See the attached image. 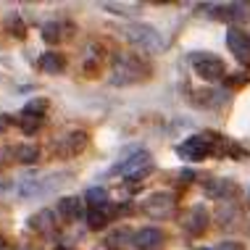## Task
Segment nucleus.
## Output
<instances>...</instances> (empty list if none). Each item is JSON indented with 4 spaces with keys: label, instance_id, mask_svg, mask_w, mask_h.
<instances>
[{
    "label": "nucleus",
    "instance_id": "1",
    "mask_svg": "<svg viewBox=\"0 0 250 250\" xmlns=\"http://www.w3.org/2000/svg\"><path fill=\"white\" fill-rule=\"evenodd\" d=\"M147 63L143 58H137L134 53H121V56L113 61V77L111 82L119 84V87H126V84H137L147 77Z\"/></svg>",
    "mask_w": 250,
    "mask_h": 250
},
{
    "label": "nucleus",
    "instance_id": "2",
    "mask_svg": "<svg viewBox=\"0 0 250 250\" xmlns=\"http://www.w3.org/2000/svg\"><path fill=\"white\" fill-rule=\"evenodd\" d=\"M113 174H119V177H126L132 182H143L147 174H153V158L147 150H137L132 155H126L124 161H119L116 166H113Z\"/></svg>",
    "mask_w": 250,
    "mask_h": 250
},
{
    "label": "nucleus",
    "instance_id": "3",
    "mask_svg": "<svg viewBox=\"0 0 250 250\" xmlns=\"http://www.w3.org/2000/svg\"><path fill=\"white\" fill-rule=\"evenodd\" d=\"M126 37H129L137 48L150 50V53H158V50L166 48L164 35H161L153 24H132V26H126Z\"/></svg>",
    "mask_w": 250,
    "mask_h": 250
},
{
    "label": "nucleus",
    "instance_id": "4",
    "mask_svg": "<svg viewBox=\"0 0 250 250\" xmlns=\"http://www.w3.org/2000/svg\"><path fill=\"white\" fill-rule=\"evenodd\" d=\"M192 66H195V74L206 82H219V79L227 77V66L224 61L213 53H195L192 56Z\"/></svg>",
    "mask_w": 250,
    "mask_h": 250
},
{
    "label": "nucleus",
    "instance_id": "5",
    "mask_svg": "<svg viewBox=\"0 0 250 250\" xmlns=\"http://www.w3.org/2000/svg\"><path fill=\"white\" fill-rule=\"evenodd\" d=\"M143 211L150 219H168L177 213V198L171 192H153L147 195V200H143Z\"/></svg>",
    "mask_w": 250,
    "mask_h": 250
},
{
    "label": "nucleus",
    "instance_id": "6",
    "mask_svg": "<svg viewBox=\"0 0 250 250\" xmlns=\"http://www.w3.org/2000/svg\"><path fill=\"white\" fill-rule=\"evenodd\" d=\"M90 143V137H87V132H69L63 134V137H58V143L53 145L56 147V153L66 155V158H71V155H79L87 147Z\"/></svg>",
    "mask_w": 250,
    "mask_h": 250
},
{
    "label": "nucleus",
    "instance_id": "7",
    "mask_svg": "<svg viewBox=\"0 0 250 250\" xmlns=\"http://www.w3.org/2000/svg\"><path fill=\"white\" fill-rule=\"evenodd\" d=\"M227 48L232 50V56L237 61H250V37L248 32H242L240 26H232V29L227 32Z\"/></svg>",
    "mask_w": 250,
    "mask_h": 250
},
{
    "label": "nucleus",
    "instance_id": "8",
    "mask_svg": "<svg viewBox=\"0 0 250 250\" xmlns=\"http://www.w3.org/2000/svg\"><path fill=\"white\" fill-rule=\"evenodd\" d=\"M208 221H211V216H208V208L206 206H192L190 211L182 216V227H185L190 234H195V237L208 229Z\"/></svg>",
    "mask_w": 250,
    "mask_h": 250
},
{
    "label": "nucleus",
    "instance_id": "9",
    "mask_svg": "<svg viewBox=\"0 0 250 250\" xmlns=\"http://www.w3.org/2000/svg\"><path fill=\"white\" fill-rule=\"evenodd\" d=\"M166 242V234L161 232V229L155 227H145L140 229L137 234H134V245H137V250H161Z\"/></svg>",
    "mask_w": 250,
    "mask_h": 250
},
{
    "label": "nucleus",
    "instance_id": "10",
    "mask_svg": "<svg viewBox=\"0 0 250 250\" xmlns=\"http://www.w3.org/2000/svg\"><path fill=\"white\" fill-rule=\"evenodd\" d=\"M216 19L224 21H248L250 19V3H227V5H216Z\"/></svg>",
    "mask_w": 250,
    "mask_h": 250
},
{
    "label": "nucleus",
    "instance_id": "11",
    "mask_svg": "<svg viewBox=\"0 0 250 250\" xmlns=\"http://www.w3.org/2000/svg\"><path fill=\"white\" fill-rule=\"evenodd\" d=\"M113 216H116V208H113L111 203H105V206H100V208H90V211H87V227L90 229H105L113 221Z\"/></svg>",
    "mask_w": 250,
    "mask_h": 250
},
{
    "label": "nucleus",
    "instance_id": "12",
    "mask_svg": "<svg viewBox=\"0 0 250 250\" xmlns=\"http://www.w3.org/2000/svg\"><path fill=\"white\" fill-rule=\"evenodd\" d=\"M40 71L50 74V77H58V74L66 71V58L61 56V53H56V50L42 53V58H40Z\"/></svg>",
    "mask_w": 250,
    "mask_h": 250
},
{
    "label": "nucleus",
    "instance_id": "13",
    "mask_svg": "<svg viewBox=\"0 0 250 250\" xmlns=\"http://www.w3.org/2000/svg\"><path fill=\"white\" fill-rule=\"evenodd\" d=\"M58 182H42V179H24L21 187H19V195L21 198H37V195L48 192L50 187H56Z\"/></svg>",
    "mask_w": 250,
    "mask_h": 250
},
{
    "label": "nucleus",
    "instance_id": "14",
    "mask_svg": "<svg viewBox=\"0 0 250 250\" xmlns=\"http://www.w3.org/2000/svg\"><path fill=\"white\" fill-rule=\"evenodd\" d=\"M58 216H63V219H69V221H74L77 216H82V198H61L58 200Z\"/></svg>",
    "mask_w": 250,
    "mask_h": 250
},
{
    "label": "nucleus",
    "instance_id": "15",
    "mask_svg": "<svg viewBox=\"0 0 250 250\" xmlns=\"http://www.w3.org/2000/svg\"><path fill=\"white\" fill-rule=\"evenodd\" d=\"M206 190H208V195H211V198H216V200H227L229 195H234V190H237V187H234V182H229V179H211Z\"/></svg>",
    "mask_w": 250,
    "mask_h": 250
},
{
    "label": "nucleus",
    "instance_id": "16",
    "mask_svg": "<svg viewBox=\"0 0 250 250\" xmlns=\"http://www.w3.org/2000/svg\"><path fill=\"white\" fill-rule=\"evenodd\" d=\"M26 224H29V229H35V232H40V234L50 232V229H53V211L42 208V211H37L35 216H29Z\"/></svg>",
    "mask_w": 250,
    "mask_h": 250
},
{
    "label": "nucleus",
    "instance_id": "17",
    "mask_svg": "<svg viewBox=\"0 0 250 250\" xmlns=\"http://www.w3.org/2000/svg\"><path fill=\"white\" fill-rule=\"evenodd\" d=\"M63 29H69V26L61 24V21H48V24L42 26V40H45V42H53V45H56V42H61V40L66 37Z\"/></svg>",
    "mask_w": 250,
    "mask_h": 250
},
{
    "label": "nucleus",
    "instance_id": "18",
    "mask_svg": "<svg viewBox=\"0 0 250 250\" xmlns=\"http://www.w3.org/2000/svg\"><path fill=\"white\" fill-rule=\"evenodd\" d=\"M13 155H16V161H21V164H37L40 147L37 145H16L13 147Z\"/></svg>",
    "mask_w": 250,
    "mask_h": 250
},
{
    "label": "nucleus",
    "instance_id": "19",
    "mask_svg": "<svg viewBox=\"0 0 250 250\" xmlns=\"http://www.w3.org/2000/svg\"><path fill=\"white\" fill-rule=\"evenodd\" d=\"M84 203L90 208H100L108 203V192L103 190V187H90V190L84 192Z\"/></svg>",
    "mask_w": 250,
    "mask_h": 250
},
{
    "label": "nucleus",
    "instance_id": "20",
    "mask_svg": "<svg viewBox=\"0 0 250 250\" xmlns=\"http://www.w3.org/2000/svg\"><path fill=\"white\" fill-rule=\"evenodd\" d=\"M19 126H21V132L24 134H32V132H37L40 126H42V116H32V113H19Z\"/></svg>",
    "mask_w": 250,
    "mask_h": 250
},
{
    "label": "nucleus",
    "instance_id": "21",
    "mask_svg": "<svg viewBox=\"0 0 250 250\" xmlns=\"http://www.w3.org/2000/svg\"><path fill=\"white\" fill-rule=\"evenodd\" d=\"M105 242H108V248H124V245H129V242L134 245V234L129 229H119V232H113Z\"/></svg>",
    "mask_w": 250,
    "mask_h": 250
},
{
    "label": "nucleus",
    "instance_id": "22",
    "mask_svg": "<svg viewBox=\"0 0 250 250\" xmlns=\"http://www.w3.org/2000/svg\"><path fill=\"white\" fill-rule=\"evenodd\" d=\"M48 100L45 98H35V100H29V103L24 105V113H32V116H42L45 119V113H48Z\"/></svg>",
    "mask_w": 250,
    "mask_h": 250
},
{
    "label": "nucleus",
    "instance_id": "23",
    "mask_svg": "<svg viewBox=\"0 0 250 250\" xmlns=\"http://www.w3.org/2000/svg\"><path fill=\"white\" fill-rule=\"evenodd\" d=\"M5 24H8V29H11V32H13V35H16V37H24V35H26V29H24L21 19H19L16 13H13V16H8V21H5Z\"/></svg>",
    "mask_w": 250,
    "mask_h": 250
},
{
    "label": "nucleus",
    "instance_id": "24",
    "mask_svg": "<svg viewBox=\"0 0 250 250\" xmlns=\"http://www.w3.org/2000/svg\"><path fill=\"white\" fill-rule=\"evenodd\" d=\"M108 11H113V13H132V11H126V8H140V5H116V3H103Z\"/></svg>",
    "mask_w": 250,
    "mask_h": 250
},
{
    "label": "nucleus",
    "instance_id": "25",
    "mask_svg": "<svg viewBox=\"0 0 250 250\" xmlns=\"http://www.w3.org/2000/svg\"><path fill=\"white\" fill-rule=\"evenodd\" d=\"M216 250H242V242H234V240H227V242H221Z\"/></svg>",
    "mask_w": 250,
    "mask_h": 250
},
{
    "label": "nucleus",
    "instance_id": "26",
    "mask_svg": "<svg viewBox=\"0 0 250 250\" xmlns=\"http://www.w3.org/2000/svg\"><path fill=\"white\" fill-rule=\"evenodd\" d=\"M11 126V116H5V113H0V132H5Z\"/></svg>",
    "mask_w": 250,
    "mask_h": 250
},
{
    "label": "nucleus",
    "instance_id": "27",
    "mask_svg": "<svg viewBox=\"0 0 250 250\" xmlns=\"http://www.w3.org/2000/svg\"><path fill=\"white\" fill-rule=\"evenodd\" d=\"M5 166V155H0V168H3Z\"/></svg>",
    "mask_w": 250,
    "mask_h": 250
},
{
    "label": "nucleus",
    "instance_id": "28",
    "mask_svg": "<svg viewBox=\"0 0 250 250\" xmlns=\"http://www.w3.org/2000/svg\"><path fill=\"white\" fill-rule=\"evenodd\" d=\"M3 245H5V240H3V234H0V250H3Z\"/></svg>",
    "mask_w": 250,
    "mask_h": 250
},
{
    "label": "nucleus",
    "instance_id": "29",
    "mask_svg": "<svg viewBox=\"0 0 250 250\" xmlns=\"http://www.w3.org/2000/svg\"><path fill=\"white\" fill-rule=\"evenodd\" d=\"M56 250H66V248H56Z\"/></svg>",
    "mask_w": 250,
    "mask_h": 250
},
{
    "label": "nucleus",
    "instance_id": "30",
    "mask_svg": "<svg viewBox=\"0 0 250 250\" xmlns=\"http://www.w3.org/2000/svg\"><path fill=\"white\" fill-rule=\"evenodd\" d=\"M200 250H208V248H200Z\"/></svg>",
    "mask_w": 250,
    "mask_h": 250
}]
</instances>
